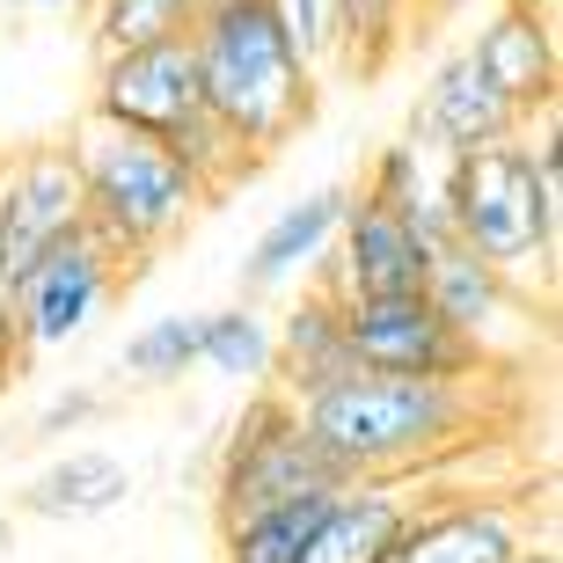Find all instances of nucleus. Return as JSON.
Returning a JSON list of instances; mask_svg holds the SVG:
<instances>
[{"instance_id": "1", "label": "nucleus", "mask_w": 563, "mask_h": 563, "mask_svg": "<svg viewBox=\"0 0 563 563\" xmlns=\"http://www.w3.org/2000/svg\"><path fill=\"white\" fill-rule=\"evenodd\" d=\"M483 380H439V374H366L352 366L344 380L300 396V432L330 461L336 483H418L439 461H454L468 439H483Z\"/></svg>"}, {"instance_id": "2", "label": "nucleus", "mask_w": 563, "mask_h": 563, "mask_svg": "<svg viewBox=\"0 0 563 563\" xmlns=\"http://www.w3.org/2000/svg\"><path fill=\"white\" fill-rule=\"evenodd\" d=\"M446 228H454L461 250L483 256L490 272H505L520 292L542 286V300L556 292V264H563L556 110L542 118V132L527 125L520 140H498L446 162Z\"/></svg>"}, {"instance_id": "3", "label": "nucleus", "mask_w": 563, "mask_h": 563, "mask_svg": "<svg viewBox=\"0 0 563 563\" xmlns=\"http://www.w3.org/2000/svg\"><path fill=\"white\" fill-rule=\"evenodd\" d=\"M190 59H198V96H206L212 125L234 146H250L256 162H272L286 140H300V125L314 118V66L292 52V37L278 30V15L264 0H228L190 15Z\"/></svg>"}, {"instance_id": "4", "label": "nucleus", "mask_w": 563, "mask_h": 563, "mask_svg": "<svg viewBox=\"0 0 563 563\" xmlns=\"http://www.w3.org/2000/svg\"><path fill=\"white\" fill-rule=\"evenodd\" d=\"M66 154H74V176H81L88 228L103 234L132 272H140L146 256H162L198 220V206H212L206 184L184 168V154L146 140V132L81 118L74 140H66Z\"/></svg>"}, {"instance_id": "5", "label": "nucleus", "mask_w": 563, "mask_h": 563, "mask_svg": "<svg viewBox=\"0 0 563 563\" xmlns=\"http://www.w3.org/2000/svg\"><path fill=\"white\" fill-rule=\"evenodd\" d=\"M125 278H132V264L110 250L96 228L52 242V250L15 278V292H8V330H15V366L22 374L44 366V358H59L66 344H81L110 314V300L125 292Z\"/></svg>"}, {"instance_id": "6", "label": "nucleus", "mask_w": 563, "mask_h": 563, "mask_svg": "<svg viewBox=\"0 0 563 563\" xmlns=\"http://www.w3.org/2000/svg\"><path fill=\"white\" fill-rule=\"evenodd\" d=\"M300 490H336L330 461L314 454V439L300 432V410L278 388H256V402L234 418L228 446H220V468H212V520L228 527L242 512L300 498Z\"/></svg>"}, {"instance_id": "7", "label": "nucleus", "mask_w": 563, "mask_h": 563, "mask_svg": "<svg viewBox=\"0 0 563 563\" xmlns=\"http://www.w3.org/2000/svg\"><path fill=\"white\" fill-rule=\"evenodd\" d=\"M88 118L146 132L162 146H176L190 125H206L190 37H154V44H132V52H103L96 59V88H88Z\"/></svg>"}, {"instance_id": "8", "label": "nucleus", "mask_w": 563, "mask_h": 563, "mask_svg": "<svg viewBox=\"0 0 563 563\" xmlns=\"http://www.w3.org/2000/svg\"><path fill=\"white\" fill-rule=\"evenodd\" d=\"M88 228L81 206V176L66 140L22 146L15 162H0V292H15V278L37 264L52 242Z\"/></svg>"}, {"instance_id": "9", "label": "nucleus", "mask_w": 563, "mask_h": 563, "mask_svg": "<svg viewBox=\"0 0 563 563\" xmlns=\"http://www.w3.org/2000/svg\"><path fill=\"white\" fill-rule=\"evenodd\" d=\"M424 308L446 322V330L468 344V352L498 374L512 352H527L534 344V292H520L505 272H490L483 256H468L461 242H446V250H432V264H424Z\"/></svg>"}, {"instance_id": "10", "label": "nucleus", "mask_w": 563, "mask_h": 563, "mask_svg": "<svg viewBox=\"0 0 563 563\" xmlns=\"http://www.w3.org/2000/svg\"><path fill=\"white\" fill-rule=\"evenodd\" d=\"M344 344H352V366H366V374H439V380L490 374V366L424 308V292L344 300Z\"/></svg>"}, {"instance_id": "11", "label": "nucleus", "mask_w": 563, "mask_h": 563, "mask_svg": "<svg viewBox=\"0 0 563 563\" xmlns=\"http://www.w3.org/2000/svg\"><path fill=\"white\" fill-rule=\"evenodd\" d=\"M424 264H432V250L410 234V220L352 190V212H344L330 256L314 264V286L336 300H380V292H418Z\"/></svg>"}, {"instance_id": "12", "label": "nucleus", "mask_w": 563, "mask_h": 563, "mask_svg": "<svg viewBox=\"0 0 563 563\" xmlns=\"http://www.w3.org/2000/svg\"><path fill=\"white\" fill-rule=\"evenodd\" d=\"M468 59L483 66V81L498 88L527 125L549 118V110H556V74H563L556 8H549V0H505V8H490L476 44H468Z\"/></svg>"}, {"instance_id": "13", "label": "nucleus", "mask_w": 563, "mask_h": 563, "mask_svg": "<svg viewBox=\"0 0 563 563\" xmlns=\"http://www.w3.org/2000/svg\"><path fill=\"white\" fill-rule=\"evenodd\" d=\"M527 118L505 103L498 88L483 81V66L468 52L432 66V81H424L418 110H410V140L439 162H454V154H476V146H498V140H520Z\"/></svg>"}, {"instance_id": "14", "label": "nucleus", "mask_w": 563, "mask_h": 563, "mask_svg": "<svg viewBox=\"0 0 563 563\" xmlns=\"http://www.w3.org/2000/svg\"><path fill=\"white\" fill-rule=\"evenodd\" d=\"M527 520L512 498H418L388 563H512Z\"/></svg>"}, {"instance_id": "15", "label": "nucleus", "mask_w": 563, "mask_h": 563, "mask_svg": "<svg viewBox=\"0 0 563 563\" xmlns=\"http://www.w3.org/2000/svg\"><path fill=\"white\" fill-rule=\"evenodd\" d=\"M344 212H352V184H322L308 198H292L242 256V300H264L292 278H314V264L330 256L336 228H344Z\"/></svg>"}, {"instance_id": "16", "label": "nucleus", "mask_w": 563, "mask_h": 563, "mask_svg": "<svg viewBox=\"0 0 563 563\" xmlns=\"http://www.w3.org/2000/svg\"><path fill=\"white\" fill-rule=\"evenodd\" d=\"M418 512V483H344L308 542V563H388Z\"/></svg>"}, {"instance_id": "17", "label": "nucleus", "mask_w": 563, "mask_h": 563, "mask_svg": "<svg viewBox=\"0 0 563 563\" xmlns=\"http://www.w3.org/2000/svg\"><path fill=\"white\" fill-rule=\"evenodd\" d=\"M352 374V344H344V300L322 286H308L292 300V314L272 330V388L286 402L330 388Z\"/></svg>"}, {"instance_id": "18", "label": "nucleus", "mask_w": 563, "mask_h": 563, "mask_svg": "<svg viewBox=\"0 0 563 563\" xmlns=\"http://www.w3.org/2000/svg\"><path fill=\"white\" fill-rule=\"evenodd\" d=\"M132 498V468L103 446H74V454L44 461L37 476L22 483V512L30 520H103Z\"/></svg>"}, {"instance_id": "19", "label": "nucleus", "mask_w": 563, "mask_h": 563, "mask_svg": "<svg viewBox=\"0 0 563 563\" xmlns=\"http://www.w3.org/2000/svg\"><path fill=\"white\" fill-rule=\"evenodd\" d=\"M358 198L402 212L424 250H446V242H454V228H446V162L424 154L418 140H388L380 146L374 168H366V184H358Z\"/></svg>"}, {"instance_id": "20", "label": "nucleus", "mask_w": 563, "mask_h": 563, "mask_svg": "<svg viewBox=\"0 0 563 563\" xmlns=\"http://www.w3.org/2000/svg\"><path fill=\"white\" fill-rule=\"evenodd\" d=\"M336 490H300L286 505H264V512L228 520L220 527V563H308V542H314V527H322Z\"/></svg>"}, {"instance_id": "21", "label": "nucleus", "mask_w": 563, "mask_h": 563, "mask_svg": "<svg viewBox=\"0 0 563 563\" xmlns=\"http://www.w3.org/2000/svg\"><path fill=\"white\" fill-rule=\"evenodd\" d=\"M198 366L234 388H272V322L256 300L234 308H206L198 314Z\"/></svg>"}, {"instance_id": "22", "label": "nucleus", "mask_w": 563, "mask_h": 563, "mask_svg": "<svg viewBox=\"0 0 563 563\" xmlns=\"http://www.w3.org/2000/svg\"><path fill=\"white\" fill-rule=\"evenodd\" d=\"M88 37H96V59L103 52H132V44L154 37H184L190 30V0H88Z\"/></svg>"}, {"instance_id": "23", "label": "nucleus", "mask_w": 563, "mask_h": 563, "mask_svg": "<svg viewBox=\"0 0 563 563\" xmlns=\"http://www.w3.org/2000/svg\"><path fill=\"white\" fill-rule=\"evenodd\" d=\"M125 380H140V388H168V380H184L190 366H198V314H154V322H140V330L125 336Z\"/></svg>"}, {"instance_id": "24", "label": "nucleus", "mask_w": 563, "mask_h": 563, "mask_svg": "<svg viewBox=\"0 0 563 563\" xmlns=\"http://www.w3.org/2000/svg\"><path fill=\"white\" fill-rule=\"evenodd\" d=\"M278 15V30L292 37V52L314 66V81H336L344 74V0H264Z\"/></svg>"}, {"instance_id": "25", "label": "nucleus", "mask_w": 563, "mask_h": 563, "mask_svg": "<svg viewBox=\"0 0 563 563\" xmlns=\"http://www.w3.org/2000/svg\"><path fill=\"white\" fill-rule=\"evenodd\" d=\"M103 418V388H66V396H52L37 410V424H30V439H66V432H81V424H96Z\"/></svg>"}, {"instance_id": "26", "label": "nucleus", "mask_w": 563, "mask_h": 563, "mask_svg": "<svg viewBox=\"0 0 563 563\" xmlns=\"http://www.w3.org/2000/svg\"><path fill=\"white\" fill-rule=\"evenodd\" d=\"M22 366H15V330H8V292H0V388L15 380Z\"/></svg>"}, {"instance_id": "27", "label": "nucleus", "mask_w": 563, "mask_h": 563, "mask_svg": "<svg viewBox=\"0 0 563 563\" xmlns=\"http://www.w3.org/2000/svg\"><path fill=\"white\" fill-rule=\"evenodd\" d=\"M8 8H22V15H52V8H74V15H81L88 0H8Z\"/></svg>"}, {"instance_id": "28", "label": "nucleus", "mask_w": 563, "mask_h": 563, "mask_svg": "<svg viewBox=\"0 0 563 563\" xmlns=\"http://www.w3.org/2000/svg\"><path fill=\"white\" fill-rule=\"evenodd\" d=\"M512 563H563V556H556V549H542V542H527V549H520Z\"/></svg>"}, {"instance_id": "29", "label": "nucleus", "mask_w": 563, "mask_h": 563, "mask_svg": "<svg viewBox=\"0 0 563 563\" xmlns=\"http://www.w3.org/2000/svg\"><path fill=\"white\" fill-rule=\"evenodd\" d=\"M206 8H228V0H190V15H206Z\"/></svg>"}]
</instances>
